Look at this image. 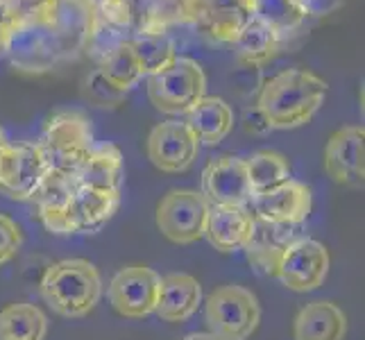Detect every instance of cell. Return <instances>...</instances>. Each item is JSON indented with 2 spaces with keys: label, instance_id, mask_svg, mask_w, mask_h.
I'll return each instance as SVG.
<instances>
[{
  "label": "cell",
  "instance_id": "6da1fadb",
  "mask_svg": "<svg viewBox=\"0 0 365 340\" xmlns=\"http://www.w3.org/2000/svg\"><path fill=\"white\" fill-rule=\"evenodd\" d=\"M327 100V82L307 68H286L263 84L257 109L268 130H295L311 123Z\"/></svg>",
  "mask_w": 365,
  "mask_h": 340
},
{
  "label": "cell",
  "instance_id": "7a4b0ae2",
  "mask_svg": "<svg viewBox=\"0 0 365 340\" xmlns=\"http://www.w3.org/2000/svg\"><path fill=\"white\" fill-rule=\"evenodd\" d=\"M39 293L57 316L84 318L100 302L103 279L91 261L64 259L46 268L39 282Z\"/></svg>",
  "mask_w": 365,
  "mask_h": 340
},
{
  "label": "cell",
  "instance_id": "3957f363",
  "mask_svg": "<svg viewBox=\"0 0 365 340\" xmlns=\"http://www.w3.org/2000/svg\"><path fill=\"white\" fill-rule=\"evenodd\" d=\"M43 153L50 170L78 175L84 161L96 148V138L91 130V120L82 111L66 109L57 111L43 125L39 141H34Z\"/></svg>",
  "mask_w": 365,
  "mask_h": 340
},
{
  "label": "cell",
  "instance_id": "277c9868",
  "mask_svg": "<svg viewBox=\"0 0 365 340\" xmlns=\"http://www.w3.org/2000/svg\"><path fill=\"white\" fill-rule=\"evenodd\" d=\"M207 96V75L191 57L178 55L148 78V98L157 111L184 116L200 98Z\"/></svg>",
  "mask_w": 365,
  "mask_h": 340
},
{
  "label": "cell",
  "instance_id": "5b68a950",
  "mask_svg": "<svg viewBox=\"0 0 365 340\" xmlns=\"http://www.w3.org/2000/svg\"><path fill=\"white\" fill-rule=\"evenodd\" d=\"M205 320L218 340H247L261 322V304L245 286H220L205 302Z\"/></svg>",
  "mask_w": 365,
  "mask_h": 340
},
{
  "label": "cell",
  "instance_id": "8992f818",
  "mask_svg": "<svg viewBox=\"0 0 365 340\" xmlns=\"http://www.w3.org/2000/svg\"><path fill=\"white\" fill-rule=\"evenodd\" d=\"M209 200L202 191L175 188L161 197L157 205V227L159 232L175 245H191L205 236Z\"/></svg>",
  "mask_w": 365,
  "mask_h": 340
},
{
  "label": "cell",
  "instance_id": "52a82bcc",
  "mask_svg": "<svg viewBox=\"0 0 365 340\" xmlns=\"http://www.w3.org/2000/svg\"><path fill=\"white\" fill-rule=\"evenodd\" d=\"M48 170L36 143H7L0 150V193L14 202H30Z\"/></svg>",
  "mask_w": 365,
  "mask_h": 340
},
{
  "label": "cell",
  "instance_id": "ba28073f",
  "mask_svg": "<svg viewBox=\"0 0 365 340\" xmlns=\"http://www.w3.org/2000/svg\"><path fill=\"white\" fill-rule=\"evenodd\" d=\"M329 252L320 241L297 236L277 263L274 279H279L293 293H309L324 284L329 274Z\"/></svg>",
  "mask_w": 365,
  "mask_h": 340
},
{
  "label": "cell",
  "instance_id": "9c48e42d",
  "mask_svg": "<svg viewBox=\"0 0 365 340\" xmlns=\"http://www.w3.org/2000/svg\"><path fill=\"white\" fill-rule=\"evenodd\" d=\"M200 141L184 120L159 123L148 134V159L161 172H186L200 155Z\"/></svg>",
  "mask_w": 365,
  "mask_h": 340
},
{
  "label": "cell",
  "instance_id": "30bf717a",
  "mask_svg": "<svg viewBox=\"0 0 365 340\" xmlns=\"http://www.w3.org/2000/svg\"><path fill=\"white\" fill-rule=\"evenodd\" d=\"M161 277L148 266H128L109 284V302L123 318H145L155 313Z\"/></svg>",
  "mask_w": 365,
  "mask_h": 340
},
{
  "label": "cell",
  "instance_id": "8fae6325",
  "mask_svg": "<svg viewBox=\"0 0 365 340\" xmlns=\"http://www.w3.org/2000/svg\"><path fill=\"white\" fill-rule=\"evenodd\" d=\"M365 130L361 125H347L336 130L324 148V172L331 182L361 188L365 177Z\"/></svg>",
  "mask_w": 365,
  "mask_h": 340
},
{
  "label": "cell",
  "instance_id": "7c38bea8",
  "mask_svg": "<svg viewBox=\"0 0 365 340\" xmlns=\"http://www.w3.org/2000/svg\"><path fill=\"white\" fill-rule=\"evenodd\" d=\"M313 207V193L307 184L297 180H288L279 186L261 195H252L247 209L252 216L277 225H295L299 227L309 218Z\"/></svg>",
  "mask_w": 365,
  "mask_h": 340
},
{
  "label": "cell",
  "instance_id": "4fadbf2b",
  "mask_svg": "<svg viewBox=\"0 0 365 340\" xmlns=\"http://www.w3.org/2000/svg\"><path fill=\"white\" fill-rule=\"evenodd\" d=\"M78 184L73 175H64L57 170H48L43 182L36 188L30 202L36 209V218L50 234L55 236H71V211Z\"/></svg>",
  "mask_w": 365,
  "mask_h": 340
},
{
  "label": "cell",
  "instance_id": "5bb4252c",
  "mask_svg": "<svg viewBox=\"0 0 365 340\" xmlns=\"http://www.w3.org/2000/svg\"><path fill=\"white\" fill-rule=\"evenodd\" d=\"M202 195L209 200V205L247 207L252 188L247 182L245 159L232 155L211 159L202 170Z\"/></svg>",
  "mask_w": 365,
  "mask_h": 340
},
{
  "label": "cell",
  "instance_id": "9a60e30c",
  "mask_svg": "<svg viewBox=\"0 0 365 340\" xmlns=\"http://www.w3.org/2000/svg\"><path fill=\"white\" fill-rule=\"evenodd\" d=\"M255 230V216L247 207H220L211 205L205 236L222 254L243 249Z\"/></svg>",
  "mask_w": 365,
  "mask_h": 340
},
{
  "label": "cell",
  "instance_id": "2e32d148",
  "mask_svg": "<svg viewBox=\"0 0 365 340\" xmlns=\"http://www.w3.org/2000/svg\"><path fill=\"white\" fill-rule=\"evenodd\" d=\"M202 304V286L191 274L173 272L161 277L155 313L163 322H186Z\"/></svg>",
  "mask_w": 365,
  "mask_h": 340
},
{
  "label": "cell",
  "instance_id": "e0dca14e",
  "mask_svg": "<svg viewBox=\"0 0 365 340\" xmlns=\"http://www.w3.org/2000/svg\"><path fill=\"white\" fill-rule=\"evenodd\" d=\"M299 234V227L295 225H277L255 218V230H252L250 241L245 243V254L250 263L268 277H274L277 263H279L284 249L291 245Z\"/></svg>",
  "mask_w": 365,
  "mask_h": 340
},
{
  "label": "cell",
  "instance_id": "ac0fdd59",
  "mask_svg": "<svg viewBox=\"0 0 365 340\" xmlns=\"http://www.w3.org/2000/svg\"><path fill=\"white\" fill-rule=\"evenodd\" d=\"M347 316L334 302L316 299L297 311L293 320L295 340H345Z\"/></svg>",
  "mask_w": 365,
  "mask_h": 340
},
{
  "label": "cell",
  "instance_id": "d6986e66",
  "mask_svg": "<svg viewBox=\"0 0 365 340\" xmlns=\"http://www.w3.org/2000/svg\"><path fill=\"white\" fill-rule=\"evenodd\" d=\"M184 123L191 128L200 145H218L234 128V111L227 100L205 96L184 113Z\"/></svg>",
  "mask_w": 365,
  "mask_h": 340
},
{
  "label": "cell",
  "instance_id": "ffe728a7",
  "mask_svg": "<svg viewBox=\"0 0 365 340\" xmlns=\"http://www.w3.org/2000/svg\"><path fill=\"white\" fill-rule=\"evenodd\" d=\"M120 207V191H96V188H80L75 191L71 230L73 234H98L114 218Z\"/></svg>",
  "mask_w": 365,
  "mask_h": 340
},
{
  "label": "cell",
  "instance_id": "44dd1931",
  "mask_svg": "<svg viewBox=\"0 0 365 340\" xmlns=\"http://www.w3.org/2000/svg\"><path fill=\"white\" fill-rule=\"evenodd\" d=\"M123 177V153L114 143H100L75 175V184L80 188H96V191H120Z\"/></svg>",
  "mask_w": 365,
  "mask_h": 340
},
{
  "label": "cell",
  "instance_id": "7402d4cb",
  "mask_svg": "<svg viewBox=\"0 0 365 340\" xmlns=\"http://www.w3.org/2000/svg\"><path fill=\"white\" fill-rule=\"evenodd\" d=\"M48 318L46 313L28 304H9L0 311V340H46Z\"/></svg>",
  "mask_w": 365,
  "mask_h": 340
},
{
  "label": "cell",
  "instance_id": "603a6c76",
  "mask_svg": "<svg viewBox=\"0 0 365 340\" xmlns=\"http://www.w3.org/2000/svg\"><path fill=\"white\" fill-rule=\"evenodd\" d=\"M98 73L103 75V80L118 93L134 89V86L145 78L141 61H138L132 48V41H120L111 48L103 57V64H100Z\"/></svg>",
  "mask_w": 365,
  "mask_h": 340
},
{
  "label": "cell",
  "instance_id": "cb8c5ba5",
  "mask_svg": "<svg viewBox=\"0 0 365 340\" xmlns=\"http://www.w3.org/2000/svg\"><path fill=\"white\" fill-rule=\"evenodd\" d=\"M245 170H247L252 195H261L274 186L293 180L291 163H288V159L282 153H277V150H259V153L247 157Z\"/></svg>",
  "mask_w": 365,
  "mask_h": 340
},
{
  "label": "cell",
  "instance_id": "d4e9b609",
  "mask_svg": "<svg viewBox=\"0 0 365 340\" xmlns=\"http://www.w3.org/2000/svg\"><path fill=\"white\" fill-rule=\"evenodd\" d=\"M307 0H250V14L277 34L291 32L307 19Z\"/></svg>",
  "mask_w": 365,
  "mask_h": 340
},
{
  "label": "cell",
  "instance_id": "484cf974",
  "mask_svg": "<svg viewBox=\"0 0 365 340\" xmlns=\"http://www.w3.org/2000/svg\"><path fill=\"white\" fill-rule=\"evenodd\" d=\"M277 41H279V34L272 32L266 23H261L259 19L250 16V21L243 25V30L236 36V46H238V57H241L245 64H261L274 55Z\"/></svg>",
  "mask_w": 365,
  "mask_h": 340
},
{
  "label": "cell",
  "instance_id": "4316f807",
  "mask_svg": "<svg viewBox=\"0 0 365 340\" xmlns=\"http://www.w3.org/2000/svg\"><path fill=\"white\" fill-rule=\"evenodd\" d=\"M132 48L141 61V68L145 73V78H150L153 73L161 71L163 66L178 57L175 53V46L168 36L163 34H141L132 39Z\"/></svg>",
  "mask_w": 365,
  "mask_h": 340
},
{
  "label": "cell",
  "instance_id": "83f0119b",
  "mask_svg": "<svg viewBox=\"0 0 365 340\" xmlns=\"http://www.w3.org/2000/svg\"><path fill=\"white\" fill-rule=\"evenodd\" d=\"M23 245V230L16 220L0 213V266H5L19 254Z\"/></svg>",
  "mask_w": 365,
  "mask_h": 340
},
{
  "label": "cell",
  "instance_id": "f1b7e54d",
  "mask_svg": "<svg viewBox=\"0 0 365 340\" xmlns=\"http://www.w3.org/2000/svg\"><path fill=\"white\" fill-rule=\"evenodd\" d=\"M182 340H218L216 336H211L209 331L207 334H188L186 338H182Z\"/></svg>",
  "mask_w": 365,
  "mask_h": 340
},
{
  "label": "cell",
  "instance_id": "f546056e",
  "mask_svg": "<svg viewBox=\"0 0 365 340\" xmlns=\"http://www.w3.org/2000/svg\"><path fill=\"white\" fill-rule=\"evenodd\" d=\"M7 143H9V138H7L5 130H3V128H0V150H3V148H5Z\"/></svg>",
  "mask_w": 365,
  "mask_h": 340
}]
</instances>
